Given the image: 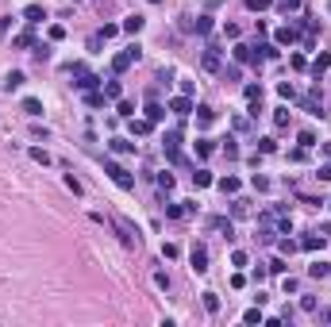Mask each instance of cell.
I'll use <instances>...</instances> for the list:
<instances>
[{"mask_svg": "<svg viewBox=\"0 0 331 327\" xmlns=\"http://www.w3.org/2000/svg\"><path fill=\"white\" fill-rule=\"evenodd\" d=\"M104 173H108V177L116 181V185H119V189H127V193L135 189V177H131V173H127L123 165H116V162H104Z\"/></svg>", "mask_w": 331, "mask_h": 327, "instance_id": "1", "label": "cell"}, {"mask_svg": "<svg viewBox=\"0 0 331 327\" xmlns=\"http://www.w3.org/2000/svg\"><path fill=\"white\" fill-rule=\"evenodd\" d=\"M139 58H143V50H139V43H135V47H127L123 54L112 58V73H123V69H127V65H135Z\"/></svg>", "mask_w": 331, "mask_h": 327, "instance_id": "2", "label": "cell"}, {"mask_svg": "<svg viewBox=\"0 0 331 327\" xmlns=\"http://www.w3.org/2000/svg\"><path fill=\"white\" fill-rule=\"evenodd\" d=\"M112 223H116V231H119V239H123V246H139V231H135V227H131V223H127L123 216H116Z\"/></svg>", "mask_w": 331, "mask_h": 327, "instance_id": "3", "label": "cell"}, {"mask_svg": "<svg viewBox=\"0 0 331 327\" xmlns=\"http://www.w3.org/2000/svg\"><path fill=\"white\" fill-rule=\"evenodd\" d=\"M189 262H193V273H208V246L197 243V246L189 250Z\"/></svg>", "mask_w": 331, "mask_h": 327, "instance_id": "4", "label": "cell"}, {"mask_svg": "<svg viewBox=\"0 0 331 327\" xmlns=\"http://www.w3.org/2000/svg\"><path fill=\"white\" fill-rule=\"evenodd\" d=\"M169 112H173V115H189V112H197V108H193V97H185V93L173 97V100H169Z\"/></svg>", "mask_w": 331, "mask_h": 327, "instance_id": "5", "label": "cell"}, {"mask_svg": "<svg viewBox=\"0 0 331 327\" xmlns=\"http://www.w3.org/2000/svg\"><path fill=\"white\" fill-rule=\"evenodd\" d=\"M23 19L35 27V23H43V19H47V8H43V4H27V8H23Z\"/></svg>", "mask_w": 331, "mask_h": 327, "instance_id": "6", "label": "cell"}, {"mask_svg": "<svg viewBox=\"0 0 331 327\" xmlns=\"http://www.w3.org/2000/svg\"><path fill=\"white\" fill-rule=\"evenodd\" d=\"M200 65H204L208 73H216V69L223 65V62H220V50H216V47H208V50H204V58H200Z\"/></svg>", "mask_w": 331, "mask_h": 327, "instance_id": "7", "label": "cell"}, {"mask_svg": "<svg viewBox=\"0 0 331 327\" xmlns=\"http://www.w3.org/2000/svg\"><path fill=\"white\" fill-rule=\"evenodd\" d=\"M274 43L277 47H293V43H297V27H277Z\"/></svg>", "mask_w": 331, "mask_h": 327, "instance_id": "8", "label": "cell"}, {"mask_svg": "<svg viewBox=\"0 0 331 327\" xmlns=\"http://www.w3.org/2000/svg\"><path fill=\"white\" fill-rule=\"evenodd\" d=\"M19 85H23V73H19V69H12V73L4 77V93H16Z\"/></svg>", "mask_w": 331, "mask_h": 327, "instance_id": "9", "label": "cell"}, {"mask_svg": "<svg viewBox=\"0 0 331 327\" xmlns=\"http://www.w3.org/2000/svg\"><path fill=\"white\" fill-rule=\"evenodd\" d=\"M150 127H154V123H150L147 115H143V119H135V115H131V135H150Z\"/></svg>", "mask_w": 331, "mask_h": 327, "instance_id": "10", "label": "cell"}, {"mask_svg": "<svg viewBox=\"0 0 331 327\" xmlns=\"http://www.w3.org/2000/svg\"><path fill=\"white\" fill-rule=\"evenodd\" d=\"M212 119H216V112L208 108V104H200V108H197V127H208Z\"/></svg>", "mask_w": 331, "mask_h": 327, "instance_id": "11", "label": "cell"}, {"mask_svg": "<svg viewBox=\"0 0 331 327\" xmlns=\"http://www.w3.org/2000/svg\"><path fill=\"white\" fill-rule=\"evenodd\" d=\"M304 112L308 115H324V104H320V97L312 93V97H304Z\"/></svg>", "mask_w": 331, "mask_h": 327, "instance_id": "12", "label": "cell"}, {"mask_svg": "<svg viewBox=\"0 0 331 327\" xmlns=\"http://www.w3.org/2000/svg\"><path fill=\"white\" fill-rule=\"evenodd\" d=\"M212 231H223L227 239L235 235V227H231V219H227V216H216V219H212Z\"/></svg>", "mask_w": 331, "mask_h": 327, "instance_id": "13", "label": "cell"}, {"mask_svg": "<svg viewBox=\"0 0 331 327\" xmlns=\"http://www.w3.org/2000/svg\"><path fill=\"white\" fill-rule=\"evenodd\" d=\"M123 31H127V35H139V31H143V16H127V19H123Z\"/></svg>", "mask_w": 331, "mask_h": 327, "instance_id": "14", "label": "cell"}, {"mask_svg": "<svg viewBox=\"0 0 331 327\" xmlns=\"http://www.w3.org/2000/svg\"><path fill=\"white\" fill-rule=\"evenodd\" d=\"M308 277H331V262H312L308 266Z\"/></svg>", "mask_w": 331, "mask_h": 327, "instance_id": "15", "label": "cell"}, {"mask_svg": "<svg viewBox=\"0 0 331 327\" xmlns=\"http://www.w3.org/2000/svg\"><path fill=\"white\" fill-rule=\"evenodd\" d=\"M235 58H239V62H258V50H250V47L239 43V47H235Z\"/></svg>", "mask_w": 331, "mask_h": 327, "instance_id": "16", "label": "cell"}, {"mask_svg": "<svg viewBox=\"0 0 331 327\" xmlns=\"http://www.w3.org/2000/svg\"><path fill=\"white\" fill-rule=\"evenodd\" d=\"M328 65H331V50H324V54H320V58H316V62H312V73L320 77V73H324Z\"/></svg>", "mask_w": 331, "mask_h": 327, "instance_id": "17", "label": "cell"}, {"mask_svg": "<svg viewBox=\"0 0 331 327\" xmlns=\"http://www.w3.org/2000/svg\"><path fill=\"white\" fill-rule=\"evenodd\" d=\"M147 119H150V123H162L166 108H162V104H147Z\"/></svg>", "mask_w": 331, "mask_h": 327, "instance_id": "18", "label": "cell"}, {"mask_svg": "<svg viewBox=\"0 0 331 327\" xmlns=\"http://www.w3.org/2000/svg\"><path fill=\"white\" fill-rule=\"evenodd\" d=\"M112 150H116V154H131L135 143H131V139H112Z\"/></svg>", "mask_w": 331, "mask_h": 327, "instance_id": "19", "label": "cell"}, {"mask_svg": "<svg viewBox=\"0 0 331 327\" xmlns=\"http://www.w3.org/2000/svg\"><path fill=\"white\" fill-rule=\"evenodd\" d=\"M324 246V235H308V239H300V250H320Z\"/></svg>", "mask_w": 331, "mask_h": 327, "instance_id": "20", "label": "cell"}, {"mask_svg": "<svg viewBox=\"0 0 331 327\" xmlns=\"http://www.w3.org/2000/svg\"><path fill=\"white\" fill-rule=\"evenodd\" d=\"M119 93H123V89H119V81H116V77L104 81V97H108V100H119Z\"/></svg>", "mask_w": 331, "mask_h": 327, "instance_id": "21", "label": "cell"}, {"mask_svg": "<svg viewBox=\"0 0 331 327\" xmlns=\"http://www.w3.org/2000/svg\"><path fill=\"white\" fill-rule=\"evenodd\" d=\"M193 27H197V35H208V31H212V16H197Z\"/></svg>", "mask_w": 331, "mask_h": 327, "instance_id": "22", "label": "cell"}, {"mask_svg": "<svg viewBox=\"0 0 331 327\" xmlns=\"http://www.w3.org/2000/svg\"><path fill=\"white\" fill-rule=\"evenodd\" d=\"M247 104H262V85H247Z\"/></svg>", "mask_w": 331, "mask_h": 327, "instance_id": "23", "label": "cell"}, {"mask_svg": "<svg viewBox=\"0 0 331 327\" xmlns=\"http://www.w3.org/2000/svg\"><path fill=\"white\" fill-rule=\"evenodd\" d=\"M212 150H216V143H212V139H197V154H200V158H208Z\"/></svg>", "mask_w": 331, "mask_h": 327, "instance_id": "24", "label": "cell"}, {"mask_svg": "<svg viewBox=\"0 0 331 327\" xmlns=\"http://www.w3.org/2000/svg\"><path fill=\"white\" fill-rule=\"evenodd\" d=\"M193 185H197V189L212 185V173H208V169H197V173H193Z\"/></svg>", "mask_w": 331, "mask_h": 327, "instance_id": "25", "label": "cell"}, {"mask_svg": "<svg viewBox=\"0 0 331 327\" xmlns=\"http://www.w3.org/2000/svg\"><path fill=\"white\" fill-rule=\"evenodd\" d=\"M27 154H31V158H35V162H39V165H50V154H47L43 147H31Z\"/></svg>", "mask_w": 331, "mask_h": 327, "instance_id": "26", "label": "cell"}, {"mask_svg": "<svg viewBox=\"0 0 331 327\" xmlns=\"http://www.w3.org/2000/svg\"><path fill=\"white\" fill-rule=\"evenodd\" d=\"M23 112H27V115H43V104H39L35 97H27V100H23Z\"/></svg>", "mask_w": 331, "mask_h": 327, "instance_id": "27", "label": "cell"}, {"mask_svg": "<svg viewBox=\"0 0 331 327\" xmlns=\"http://www.w3.org/2000/svg\"><path fill=\"white\" fill-rule=\"evenodd\" d=\"M104 100H108V97H104V93H85V104H89V108H100V104H104Z\"/></svg>", "mask_w": 331, "mask_h": 327, "instance_id": "28", "label": "cell"}, {"mask_svg": "<svg viewBox=\"0 0 331 327\" xmlns=\"http://www.w3.org/2000/svg\"><path fill=\"white\" fill-rule=\"evenodd\" d=\"M262 320H266V316H262L258 308H247V312H243V324H262Z\"/></svg>", "mask_w": 331, "mask_h": 327, "instance_id": "29", "label": "cell"}, {"mask_svg": "<svg viewBox=\"0 0 331 327\" xmlns=\"http://www.w3.org/2000/svg\"><path fill=\"white\" fill-rule=\"evenodd\" d=\"M277 150V139H258V154H274Z\"/></svg>", "mask_w": 331, "mask_h": 327, "instance_id": "30", "label": "cell"}, {"mask_svg": "<svg viewBox=\"0 0 331 327\" xmlns=\"http://www.w3.org/2000/svg\"><path fill=\"white\" fill-rule=\"evenodd\" d=\"M289 115H293L289 108H277L274 112V123H277V127H289Z\"/></svg>", "mask_w": 331, "mask_h": 327, "instance_id": "31", "label": "cell"}, {"mask_svg": "<svg viewBox=\"0 0 331 327\" xmlns=\"http://www.w3.org/2000/svg\"><path fill=\"white\" fill-rule=\"evenodd\" d=\"M204 308H208V312H220V296H216V293H204Z\"/></svg>", "mask_w": 331, "mask_h": 327, "instance_id": "32", "label": "cell"}, {"mask_svg": "<svg viewBox=\"0 0 331 327\" xmlns=\"http://www.w3.org/2000/svg\"><path fill=\"white\" fill-rule=\"evenodd\" d=\"M220 189H223V193H239V177H223Z\"/></svg>", "mask_w": 331, "mask_h": 327, "instance_id": "33", "label": "cell"}, {"mask_svg": "<svg viewBox=\"0 0 331 327\" xmlns=\"http://www.w3.org/2000/svg\"><path fill=\"white\" fill-rule=\"evenodd\" d=\"M277 93H281V97H285V100H293V97H297V89H293V85H289V81H281V85H277Z\"/></svg>", "mask_w": 331, "mask_h": 327, "instance_id": "34", "label": "cell"}, {"mask_svg": "<svg viewBox=\"0 0 331 327\" xmlns=\"http://www.w3.org/2000/svg\"><path fill=\"white\" fill-rule=\"evenodd\" d=\"M250 185H254V189H262V193H266V189H270V177H262V173H254V177H250Z\"/></svg>", "mask_w": 331, "mask_h": 327, "instance_id": "35", "label": "cell"}, {"mask_svg": "<svg viewBox=\"0 0 331 327\" xmlns=\"http://www.w3.org/2000/svg\"><path fill=\"white\" fill-rule=\"evenodd\" d=\"M270 4H274V0H247V8H250V12H266Z\"/></svg>", "mask_w": 331, "mask_h": 327, "instance_id": "36", "label": "cell"}, {"mask_svg": "<svg viewBox=\"0 0 331 327\" xmlns=\"http://www.w3.org/2000/svg\"><path fill=\"white\" fill-rule=\"evenodd\" d=\"M258 50H262L266 62H274V58H277V47H274V43H266V47H258Z\"/></svg>", "mask_w": 331, "mask_h": 327, "instance_id": "37", "label": "cell"}, {"mask_svg": "<svg viewBox=\"0 0 331 327\" xmlns=\"http://www.w3.org/2000/svg\"><path fill=\"white\" fill-rule=\"evenodd\" d=\"M300 147H304V150L316 147V135H312V131H300Z\"/></svg>", "mask_w": 331, "mask_h": 327, "instance_id": "38", "label": "cell"}, {"mask_svg": "<svg viewBox=\"0 0 331 327\" xmlns=\"http://www.w3.org/2000/svg\"><path fill=\"white\" fill-rule=\"evenodd\" d=\"M166 216H169V219H181V216H185V208H181V204H169V208H166Z\"/></svg>", "mask_w": 331, "mask_h": 327, "instance_id": "39", "label": "cell"}, {"mask_svg": "<svg viewBox=\"0 0 331 327\" xmlns=\"http://www.w3.org/2000/svg\"><path fill=\"white\" fill-rule=\"evenodd\" d=\"M119 115H123V119H131V115H135V108H131V100H119Z\"/></svg>", "mask_w": 331, "mask_h": 327, "instance_id": "40", "label": "cell"}, {"mask_svg": "<svg viewBox=\"0 0 331 327\" xmlns=\"http://www.w3.org/2000/svg\"><path fill=\"white\" fill-rule=\"evenodd\" d=\"M289 270V266H285V258H274V262H270V273H285Z\"/></svg>", "mask_w": 331, "mask_h": 327, "instance_id": "41", "label": "cell"}, {"mask_svg": "<svg viewBox=\"0 0 331 327\" xmlns=\"http://www.w3.org/2000/svg\"><path fill=\"white\" fill-rule=\"evenodd\" d=\"M16 47L23 50V47H31V31H23V35H16Z\"/></svg>", "mask_w": 331, "mask_h": 327, "instance_id": "42", "label": "cell"}, {"mask_svg": "<svg viewBox=\"0 0 331 327\" xmlns=\"http://www.w3.org/2000/svg\"><path fill=\"white\" fill-rule=\"evenodd\" d=\"M297 246H300V243H293V239H281V254H293Z\"/></svg>", "mask_w": 331, "mask_h": 327, "instance_id": "43", "label": "cell"}, {"mask_svg": "<svg viewBox=\"0 0 331 327\" xmlns=\"http://www.w3.org/2000/svg\"><path fill=\"white\" fill-rule=\"evenodd\" d=\"M158 185L162 189H173V173H158Z\"/></svg>", "mask_w": 331, "mask_h": 327, "instance_id": "44", "label": "cell"}, {"mask_svg": "<svg viewBox=\"0 0 331 327\" xmlns=\"http://www.w3.org/2000/svg\"><path fill=\"white\" fill-rule=\"evenodd\" d=\"M320 177H324V181H331V162H328V165H320Z\"/></svg>", "mask_w": 331, "mask_h": 327, "instance_id": "45", "label": "cell"}, {"mask_svg": "<svg viewBox=\"0 0 331 327\" xmlns=\"http://www.w3.org/2000/svg\"><path fill=\"white\" fill-rule=\"evenodd\" d=\"M320 320H328V324H331V312H324V316H320Z\"/></svg>", "mask_w": 331, "mask_h": 327, "instance_id": "46", "label": "cell"}]
</instances>
